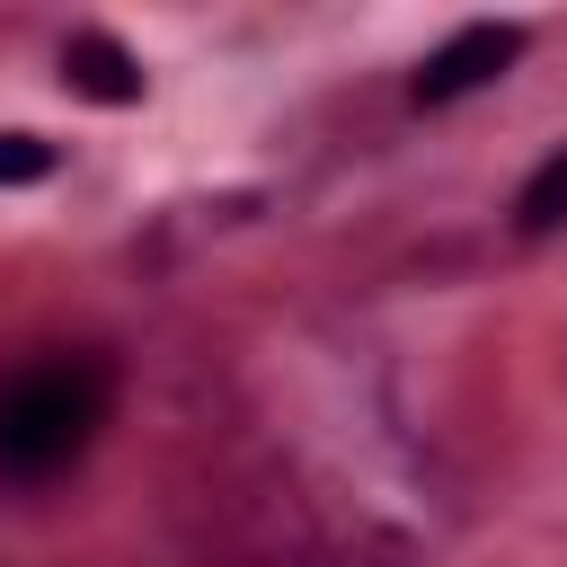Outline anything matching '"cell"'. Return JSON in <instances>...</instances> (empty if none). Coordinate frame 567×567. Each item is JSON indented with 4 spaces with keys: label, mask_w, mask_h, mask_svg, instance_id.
<instances>
[{
    "label": "cell",
    "mask_w": 567,
    "mask_h": 567,
    "mask_svg": "<svg viewBox=\"0 0 567 567\" xmlns=\"http://www.w3.org/2000/svg\"><path fill=\"white\" fill-rule=\"evenodd\" d=\"M62 89H80V97H97V106H133V97H142V62H133L115 35L80 27V35L62 44Z\"/></svg>",
    "instance_id": "3957f363"
},
{
    "label": "cell",
    "mask_w": 567,
    "mask_h": 567,
    "mask_svg": "<svg viewBox=\"0 0 567 567\" xmlns=\"http://www.w3.org/2000/svg\"><path fill=\"white\" fill-rule=\"evenodd\" d=\"M106 425V363L97 354H44L0 381V478H53L89 452Z\"/></svg>",
    "instance_id": "6da1fadb"
},
{
    "label": "cell",
    "mask_w": 567,
    "mask_h": 567,
    "mask_svg": "<svg viewBox=\"0 0 567 567\" xmlns=\"http://www.w3.org/2000/svg\"><path fill=\"white\" fill-rule=\"evenodd\" d=\"M53 168V142L44 133H0V186H35Z\"/></svg>",
    "instance_id": "5b68a950"
},
{
    "label": "cell",
    "mask_w": 567,
    "mask_h": 567,
    "mask_svg": "<svg viewBox=\"0 0 567 567\" xmlns=\"http://www.w3.org/2000/svg\"><path fill=\"white\" fill-rule=\"evenodd\" d=\"M514 53H523V27H496V18L461 27L443 53H425V71H416V106H452V97H470V89L505 80V62H514Z\"/></svg>",
    "instance_id": "7a4b0ae2"
},
{
    "label": "cell",
    "mask_w": 567,
    "mask_h": 567,
    "mask_svg": "<svg viewBox=\"0 0 567 567\" xmlns=\"http://www.w3.org/2000/svg\"><path fill=\"white\" fill-rule=\"evenodd\" d=\"M514 221H523V230H558V221H567V151L532 168V186H523V204H514Z\"/></svg>",
    "instance_id": "277c9868"
}]
</instances>
